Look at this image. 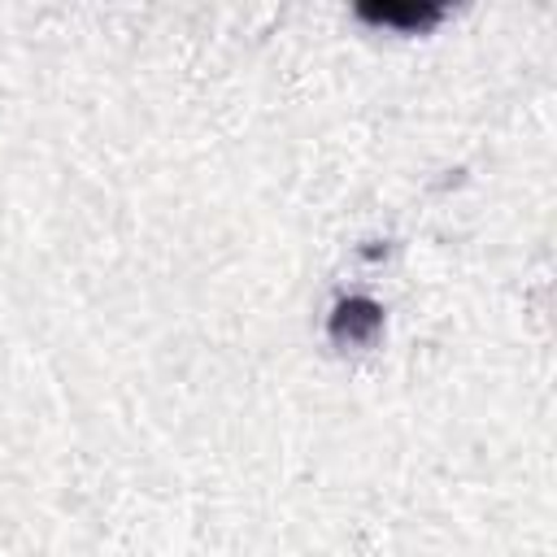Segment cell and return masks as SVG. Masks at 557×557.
<instances>
[{
  "mask_svg": "<svg viewBox=\"0 0 557 557\" xmlns=\"http://www.w3.org/2000/svg\"><path fill=\"white\" fill-rule=\"evenodd\" d=\"M361 17L370 22H387V26H426L440 17L435 4H361Z\"/></svg>",
  "mask_w": 557,
  "mask_h": 557,
  "instance_id": "6da1fadb",
  "label": "cell"
}]
</instances>
